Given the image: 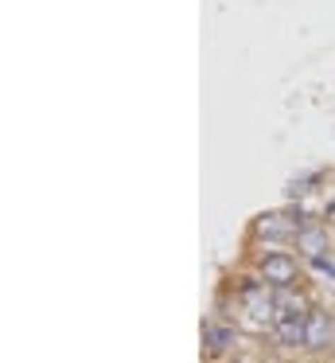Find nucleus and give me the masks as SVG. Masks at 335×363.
<instances>
[{
  "label": "nucleus",
  "mask_w": 335,
  "mask_h": 363,
  "mask_svg": "<svg viewBox=\"0 0 335 363\" xmlns=\"http://www.w3.org/2000/svg\"><path fill=\"white\" fill-rule=\"evenodd\" d=\"M257 277L265 285H273V289H293L300 281V262L285 250H269L257 258Z\"/></svg>",
  "instance_id": "obj_1"
},
{
  "label": "nucleus",
  "mask_w": 335,
  "mask_h": 363,
  "mask_svg": "<svg viewBox=\"0 0 335 363\" xmlns=\"http://www.w3.org/2000/svg\"><path fill=\"white\" fill-rule=\"evenodd\" d=\"M273 336L280 347H304L308 336V313L304 308H280L277 320H273Z\"/></svg>",
  "instance_id": "obj_3"
},
{
  "label": "nucleus",
  "mask_w": 335,
  "mask_h": 363,
  "mask_svg": "<svg viewBox=\"0 0 335 363\" xmlns=\"http://www.w3.org/2000/svg\"><path fill=\"white\" fill-rule=\"evenodd\" d=\"M230 344H234L230 324H207V328H203V347H207V355H222Z\"/></svg>",
  "instance_id": "obj_6"
},
{
  "label": "nucleus",
  "mask_w": 335,
  "mask_h": 363,
  "mask_svg": "<svg viewBox=\"0 0 335 363\" xmlns=\"http://www.w3.org/2000/svg\"><path fill=\"white\" fill-rule=\"evenodd\" d=\"M304 227L300 211H265L254 219V238H265V242H285V238H296V230Z\"/></svg>",
  "instance_id": "obj_2"
},
{
  "label": "nucleus",
  "mask_w": 335,
  "mask_h": 363,
  "mask_svg": "<svg viewBox=\"0 0 335 363\" xmlns=\"http://www.w3.org/2000/svg\"><path fill=\"white\" fill-rule=\"evenodd\" d=\"M327 219H331V223H335V203H331V207H327Z\"/></svg>",
  "instance_id": "obj_7"
},
{
  "label": "nucleus",
  "mask_w": 335,
  "mask_h": 363,
  "mask_svg": "<svg viewBox=\"0 0 335 363\" xmlns=\"http://www.w3.org/2000/svg\"><path fill=\"white\" fill-rule=\"evenodd\" d=\"M293 246L300 250V258L316 262V258H324V254L331 250V238H327V227H312V223H304V227L296 230Z\"/></svg>",
  "instance_id": "obj_5"
},
{
  "label": "nucleus",
  "mask_w": 335,
  "mask_h": 363,
  "mask_svg": "<svg viewBox=\"0 0 335 363\" xmlns=\"http://www.w3.org/2000/svg\"><path fill=\"white\" fill-rule=\"evenodd\" d=\"M335 344V316L327 308H308V336L304 352H327Z\"/></svg>",
  "instance_id": "obj_4"
}]
</instances>
